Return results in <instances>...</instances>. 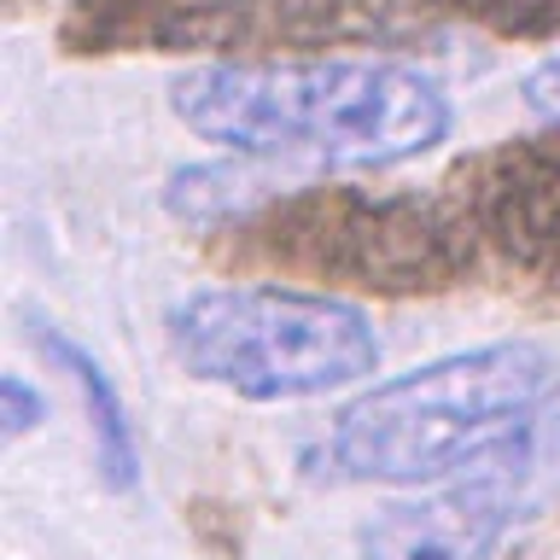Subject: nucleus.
Here are the masks:
<instances>
[{
  "label": "nucleus",
  "mask_w": 560,
  "mask_h": 560,
  "mask_svg": "<svg viewBox=\"0 0 560 560\" xmlns=\"http://www.w3.org/2000/svg\"><path fill=\"white\" fill-rule=\"evenodd\" d=\"M35 345H42V357L59 368V374H70V385H77V397L88 409V432H94V467H100L105 490H112V497L140 490V438H135V420H129V402H122L117 380L105 374V362L52 322H35Z\"/></svg>",
  "instance_id": "obj_8"
},
{
  "label": "nucleus",
  "mask_w": 560,
  "mask_h": 560,
  "mask_svg": "<svg viewBox=\"0 0 560 560\" xmlns=\"http://www.w3.org/2000/svg\"><path fill=\"white\" fill-rule=\"evenodd\" d=\"M520 525L514 502L485 467L462 472L444 490L392 502L357 532V560H490Z\"/></svg>",
  "instance_id": "obj_6"
},
{
  "label": "nucleus",
  "mask_w": 560,
  "mask_h": 560,
  "mask_svg": "<svg viewBox=\"0 0 560 560\" xmlns=\"http://www.w3.org/2000/svg\"><path fill=\"white\" fill-rule=\"evenodd\" d=\"M420 7L467 18L502 42H560V0H420Z\"/></svg>",
  "instance_id": "obj_10"
},
{
  "label": "nucleus",
  "mask_w": 560,
  "mask_h": 560,
  "mask_svg": "<svg viewBox=\"0 0 560 560\" xmlns=\"http://www.w3.org/2000/svg\"><path fill=\"white\" fill-rule=\"evenodd\" d=\"M485 472L502 485V497L514 502L520 520H532L549 502H560V385L542 392V402L525 415V427L485 462Z\"/></svg>",
  "instance_id": "obj_9"
},
{
  "label": "nucleus",
  "mask_w": 560,
  "mask_h": 560,
  "mask_svg": "<svg viewBox=\"0 0 560 560\" xmlns=\"http://www.w3.org/2000/svg\"><path fill=\"white\" fill-rule=\"evenodd\" d=\"M222 257L245 269L357 292H444L472 269V228L455 205L368 187H298L228 228Z\"/></svg>",
  "instance_id": "obj_4"
},
{
  "label": "nucleus",
  "mask_w": 560,
  "mask_h": 560,
  "mask_svg": "<svg viewBox=\"0 0 560 560\" xmlns=\"http://www.w3.org/2000/svg\"><path fill=\"white\" fill-rule=\"evenodd\" d=\"M549 292L560 298V262H555V275H549Z\"/></svg>",
  "instance_id": "obj_13"
},
{
  "label": "nucleus",
  "mask_w": 560,
  "mask_h": 560,
  "mask_svg": "<svg viewBox=\"0 0 560 560\" xmlns=\"http://www.w3.org/2000/svg\"><path fill=\"white\" fill-rule=\"evenodd\" d=\"M549 350L532 339L450 350L350 397L327 432V455L339 479L357 485H444L485 467L525 427L549 392Z\"/></svg>",
  "instance_id": "obj_2"
},
{
  "label": "nucleus",
  "mask_w": 560,
  "mask_h": 560,
  "mask_svg": "<svg viewBox=\"0 0 560 560\" xmlns=\"http://www.w3.org/2000/svg\"><path fill=\"white\" fill-rule=\"evenodd\" d=\"M175 117L257 164L392 170L450 135L432 77L392 59H228L170 88Z\"/></svg>",
  "instance_id": "obj_1"
},
{
  "label": "nucleus",
  "mask_w": 560,
  "mask_h": 560,
  "mask_svg": "<svg viewBox=\"0 0 560 560\" xmlns=\"http://www.w3.org/2000/svg\"><path fill=\"white\" fill-rule=\"evenodd\" d=\"M525 105H532V112L560 135V52H555V59H542L532 77H525Z\"/></svg>",
  "instance_id": "obj_12"
},
{
  "label": "nucleus",
  "mask_w": 560,
  "mask_h": 560,
  "mask_svg": "<svg viewBox=\"0 0 560 560\" xmlns=\"http://www.w3.org/2000/svg\"><path fill=\"white\" fill-rule=\"evenodd\" d=\"M47 420V397L35 392L24 374H7L0 380V438L7 444H24V438Z\"/></svg>",
  "instance_id": "obj_11"
},
{
  "label": "nucleus",
  "mask_w": 560,
  "mask_h": 560,
  "mask_svg": "<svg viewBox=\"0 0 560 560\" xmlns=\"http://www.w3.org/2000/svg\"><path fill=\"white\" fill-rule=\"evenodd\" d=\"M455 210L472 240L497 245L508 269L549 287L560 262V147L555 140H508L467 158L450 175Z\"/></svg>",
  "instance_id": "obj_5"
},
{
  "label": "nucleus",
  "mask_w": 560,
  "mask_h": 560,
  "mask_svg": "<svg viewBox=\"0 0 560 560\" xmlns=\"http://www.w3.org/2000/svg\"><path fill=\"white\" fill-rule=\"evenodd\" d=\"M240 0H77L65 18L70 52H187L228 47Z\"/></svg>",
  "instance_id": "obj_7"
},
{
  "label": "nucleus",
  "mask_w": 560,
  "mask_h": 560,
  "mask_svg": "<svg viewBox=\"0 0 560 560\" xmlns=\"http://www.w3.org/2000/svg\"><path fill=\"white\" fill-rule=\"evenodd\" d=\"M170 350L192 380L240 402L332 397L380 368V332L350 298L287 280L187 292L170 310Z\"/></svg>",
  "instance_id": "obj_3"
}]
</instances>
